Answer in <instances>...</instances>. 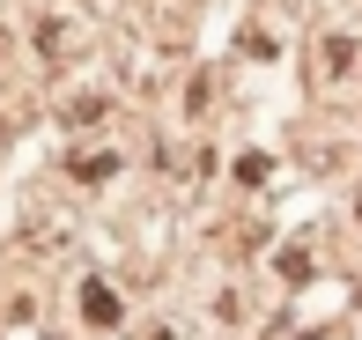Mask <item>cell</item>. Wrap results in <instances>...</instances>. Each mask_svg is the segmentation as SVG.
Instances as JSON below:
<instances>
[{"instance_id": "1", "label": "cell", "mask_w": 362, "mask_h": 340, "mask_svg": "<svg viewBox=\"0 0 362 340\" xmlns=\"http://www.w3.org/2000/svg\"><path fill=\"white\" fill-rule=\"evenodd\" d=\"M81 303H89V318H96V326H111V318H119V303H111V288H81Z\"/></svg>"}]
</instances>
